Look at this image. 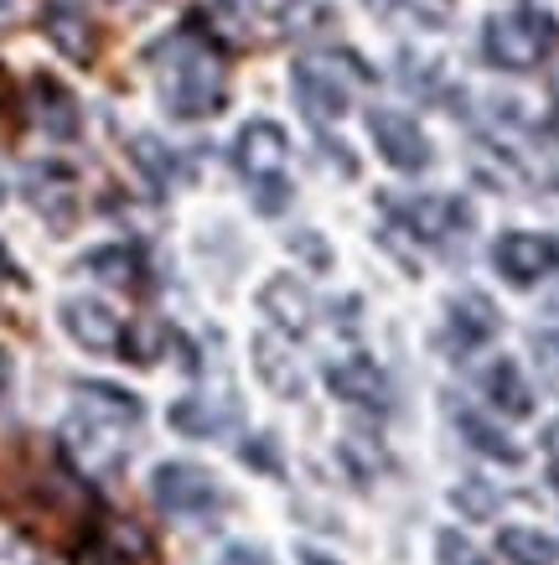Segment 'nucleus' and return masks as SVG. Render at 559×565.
Masks as SVG:
<instances>
[{
	"mask_svg": "<svg viewBox=\"0 0 559 565\" xmlns=\"http://www.w3.org/2000/svg\"><path fill=\"white\" fill-rule=\"evenodd\" d=\"M326 390L347 399V405H363V411L384 415L394 405V384L389 374L368 359H342V363H326Z\"/></svg>",
	"mask_w": 559,
	"mask_h": 565,
	"instance_id": "1a4fd4ad",
	"label": "nucleus"
},
{
	"mask_svg": "<svg viewBox=\"0 0 559 565\" xmlns=\"http://www.w3.org/2000/svg\"><path fill=\"white\" fill-rule=\"evenodd\" d=\"M6 394H11V359L0 353V399H6Z\"/></svg>",
	"mask_w": 559,
	"mask_h": 565,
	"instance_id": "f704fd0d",
	"label": "nucleus"
},
{
	"mask_svg": "<svg viewBox=\"0 0 559 565\" xmlns=\"http://www.w3.org/2000/svg\"><path fill=\"white\" fill-rule=\"evenodd\" d=\"M21 192L26 203L52 223V228H68L73 213H78V198H73V172L68 167H32L21 177Z\"/></svg>",
	"mask_w": 559,
	"mask_h": 565,
	"instance_id": "4468645a",
	"label": "nucleus"
},
{
	"mask_svg": "<svg viewBox=\"0 0 559 565\" xmlns=\"http://www.w3.org/2000/svg\"><path fill=\"white\" fill-rule=\"evenodd\" d=\"M88 275H99L104 286H115V291H136L140 286V255L136 249H125V244H109V249H94L84 259Z\"/></svg>",
	"mask_w": 559,
	"mask_h": 565,
	"instance_id": "4be33fe9",
	"label": "nucleus"
},
{
	"mask_svg": "<svg viewBox=\"0 0 559 565\" xmlns=\"http://www.w3.org/2000/svg\"><path fill=\"white\" fill-rule=\"evenodd\" d=\"M6 104H11V78H6V68H0V115H6Z\"/></svg>",
	"mask_w": 559,
	"mask_h": 565,
	"instance_id": "c9c22d12",
	"label": "nucleus"
},
{
	"mask_svg": "<svg viewBox=\"0 0 559 565\" xmlns=\"http://www.w3.org/2000/svg\"><path fill=\"white\" fill-rule=\"evenodd\" d=\"M78 411L104 415V420H115V426H130V430H136L140 415H146V411H140L136 394L115 390V384H78Z\"/></svg>",
	"mask_w": 559,
	"mask_h": 565,
	"instance_id": "412c9836",
	"label": "nucleus"
},
{
	"mask_svg": "<svg viewBox=\"0 0 559 565\" xmlns=\"http://www.w3.org/2000/svg\"><path fill=\"white\" fill-rule=\"evenodd\" d=\"M63 332H68L78 348H88V353H119V348H125L119 317L104 307V301H94V296L63 301Z\"/></svg>",
	"mask_w": 559,
	"mask_h": 565,
	"instance_id": "9b49d317",
	"label": "nucleus"
},
{
	"mask_svg": "<svg viewBox=\"0 0 559 565\" xmlns=\"http://www.w3.org/2000/svg\"><path fill=\"white\" fill-rule=\"evenodd\" d=\"M0 509L32 519V524H94V493L84 478H73L68 467H57L52 457L21 446L11 462V488H0Z\"/></svg>",
	"mask_w": 559,
	"mask_h": 565,
	"instance_id": "f03ea898",
	"label": "nucleus"
},
{
	"mask_svg": "<svg viewBox=\"0 0 559 565\" xmlns=\"http://www.w3.org/2000/svg\"><path fill=\"white\" fill-rule=\"evenodd\" d=\"M146 63L161 88V104L176 120H213L228 104V63L203 26H176L146 52Z\"/></svg>",
	"mask_w": 559,
	"mask_h": 565,
	"instance_id": "f257e3e1",
	"label": "nucleus"
},
{
	"mask_svg": "<svg viewBox=\"0 0 559 565\" xmlns=\"http://www.w3.org/2000/svg\"><path fill=\"white\" fill-rule=\"evenodd\" d=\"M436 555H441V565H482V561H476V550L466 545L456 530H441V540H436Z\"/></svg>",
	"mask_w": 559,
	"mask_h": 565,
	"instance_id": "c756f323",
	"label": "nucleus"
},
{
	"mask_svg": "<svg viewBox=\"0 0 559 565\" xmlns=\"http://www.w3.org/2000/svg\"><path fill=\"white\" fill-rule=\"evenodd\" d=\"M295 249H305V259H316V265H326V259H332V255H326V244H322V239H305V234L295 239Z\"/></svg>",
	"mask_w": 559,
	"mask_h": 565,
	"instance_id": "473e14b6",
	"label": "nucleus"
},
{
	"mask_svg": "<svg viewBox=\"0 0 559 565\" xmlns=\"http://www.w3.org/2000/svg\"><path fill=\"white\" fill-rule=\"evenodd\" d=\"M286 130L270 120H249L244 130H238L234 140V167L238 177L249 182V188H265V182H280V172H286Z\"/></svg>",
	"mask_w": 559,
	"mask_h": 565,
	"instance_id": "6e6552de",
	"label": "nucleus"
},
{
	"mask_svg": "<svg viewBox=\"0 0 559 565\" xmlns=\"http://www.w3.org/2000/svg\"><path fill=\"white\" fill-rule=\"evenodd\" d=\"M255 369H259V379L270 384V390H280V394H301V374H295V363L286 359V348H275L270 338H259L255 343Z\"/></svg>",
	"mask_w": 559,
	"mask_h": 565,
	"instance_id": "393cba45",
	"label": "nucleus"
},
{
	"mask_svg": "<svg viewBox=\"0 0 559 565\" xmlns=\"http://www.w3.org/2000/svg\"><path fill=\"white\" fill-rule=\"evenodd\" d=\"M544 451H549V457H555V462H559V420H555V426H549V430H544Z\"/></svg>",
	"mask_w": 559,
	"mask_h": 565,
	"instance_id": "72a5a7b5",
	"label": "nucleus"
},
{
	"mask_svg": "<svg viewBox=\"0 0 559 565\" xmlns=\"http://www.w3.org/2000/svg\"><path fill=\"white\" fill-rule=\"evenodd\" d=\"M482 394H487L492 411H503V415H528L534 411V394H528L518 363H508V359H497L487 374H482Z\"/></svg>",
	"mask_w": 559,
	"mask_h": 565,
	"instance_id": "aec40b11",
	"label": "nucleus"
},
{
	"mask_svg": "<svg viewBox=\"0 0 559 565\" xmlns=\"http://www.w3.org/2000/svg\"><path fill=\"white\" fill-rule=\"evenodd\" d=\"M11 6H17V0H0V17H6V11H11Z\"/></svg>",
	"mask_w": 559,
	"mask_h": 565,
	"instance_id": "4c0bfd02",
	"label": "nucleus"
},
{
	"mask_svg": "<svg viewBox=\"0 0 559 565\" xmlns=\"http://www.w3.org/2000/svg\"><path fill=\"white\" fill-rule=\"evenodd\" d=\"M125 430L130 426H115V420H104V415L73 411L63 436H68V446L88 467H119V457H125Z\"/></svg>",
	"mask_w": 559,
	"mask_h": 565,
	"instance_id": "dca6fc26",
	"label": "nucleus"
},
{
	"mask_svg": "<svg viewBox=\"0 0 559 565\" xmlns=\"http://www.w3.org/2000/svg\"><path fill=\"white\" fill-rule=\"evenodd\" d=\"M234 420H238V399L213 405V399H203V394H192V399H176V405H171V426L182 430V436H197V441L223 436Z\"/></svg>",
	"mask_w": 559,
	"mask_h": 565,
	"instance_id": "6ab92c4d",
	"label": "nucleus"
},
{
	"mask_svg": "<svg viewBox=\"0 0 559 565\" xmlns=\"http://www.w3.org/2000/svg\"><path fill=\"white\" fill-rule=\"evenodd\" d=\"M497 327H503V317H497V307H492L487 296L461 291L456 301H451V311H445V343H451V359H461V353L482 348L487 338H497Z\"/></svg>",
	"mask_w": 559,
	"mask_h": 565,
	"instance_id": "ddd939ff",
	"label": "nucleus"
},
{
	"mask_svg": "<svg viewBox=\"0 0 559 565\" xmlns=\"http://www.w3.org/2000/svg\"><path fill=\"white\" fill-rule=\"evenodd\" d=\"M244 462L259 467V472H270V478H280V472H286V457H280L275 436H255V441H244Z\"/></svg>",
	"mask_w": 559,
	"mask_h": 565,
	"instance_id": "cd10ccee",
	"label": "nucleus"
},
{
	"mask_svg": "<svg viewBox=\"0 0 559 565\" xmlns=\"http://www.w3.org/2000/svg\"><path fill=\"white\" fill-rule=\"evenodd\" d=\"M32 120H36V130H47L52 140H73L78 136V99H73L57 78L42 73L32 84Z\"/></svg>",
	"mask_w": 559,
	"mask_h": 565,
	"instance_id": "a211bd4d",
	"label": "nucleus"
},
{
	"mask_svg": "<svg viewBox=\"0 0 559 565\" xmlns=\"http://www.w3.org/2000/svg\"><path fill=\"white\" fill-rule=\"evenodd\" d=\"M456 430L466 436V446H472V451H482V457H492V462H518V446H513L497 426H487L482 415L456 411Z\"/></svg>",
	"mask_w": 559,
	"mask_h": 565,
	"instance_id": "5701e85b",
	"label": "nucleus"
},
{
	"mask_svg": "<svg viewBox=\"0 0 559 565\" xmlns=\"http://www.w3.org/2000/svg\"><path fill=\"white\" fill-rule=\"evenodd\" d=\"M42 32H47V42L63 52L68 63H94V57H99V26H94L88 11H78L68 0H57V6L42 11Z\"/></svg>",
	"mask_w": 559,
	"mask_h": 565,
	"instance_id": "f8f14e48",
	"label": "nucleus"
},
{
	"mask_svg": "<svg viewBox=\"0 0 559 565\" xmlns=\"http://www.w3.org/2000/svg\"><path fill=\"white\" fill-rule=\"evenodd\" d=\"M342 52H326V57H301L295 63V104L311 125H332L347 115L353 104V78H368L363 63H353L347 73H337Z\"/></svg>",
	"mask_w": 559,
	"mask_h": 565,
	"instance_id": "20e7f679",
	"label": "nucleus"
},
{
	"mask_svg": "<svg viewBox=\"0 0 559 565\" xmlns=\"http://www.w3.org/2000/svg\"><path fill=\"white\" fill-rule=\"evenodd\" d=\"M78 565H155V540L136 519L109 514L99 524H88L84 545H78Z\"/></svg>",
	"mask_w": 559,
	"mask_h": 565,
	"instance_id": "423d86ee",
	"label": "nucleus"
},
{
	"mask_svg": "<svg viewBox=\"0 0 559 565\" xmlns=\"http://www.w3.org/2000/svg\"><path fill=\"white\" fill-rule=\"evenodd\" d=\"M301 561H305V565H332L326 555H316V550H301Z\"/></svg>",
	"mask_w": 559,
	"mask_h": 565,
	"instance_id": "e433bc0d",
	"label": "nucleus"
},
{
	"mask_svg": "<svg viewBox=\"0 0 559 565\" xmlns=\"http://www.w3.org/2000/svg\"><path fill=\"white\" fill-rule=\"evenodd\" d=\"M555 42H559L555 17H544V11H508V17L487 21V32H482V57L503 73H528L555 52Z\"/></svg>",
	"mask_w": 559,
	"mask_h": 565,
	"instance_id": "7ed1b4c3",
	"label": "nucleus"
},
{
	"mask_svg": "<svg viewBox=\"0 0 559 565\" xmlns=\"http://www.w3.org/2000/svg\"><path fill=\"white\" fill-rule=\"evenodd\" d=\"M492 265L513 286H534V280H544L559 265V244L544 239V234H503L497 249H492Z\"/></svg>",
	"mask_w": 559,
	"mask_h": 565,
	"instance_id": "9d476101",
	"label": "nucleus"
},
{
	"mask_svg": "<svg viewBox=\"0 0 559 565\" xmlns=\"http://www.w3.org/2000/svg\"><path fill=\"white\" fill-rule=\"evenodd\" d=\"M399 223H405L415 239L445 244L472 223V213H466V203H456V198H415V203L399 207Z\"/></svg>",
	"mask_w": 559,
	"mask_h": 565,
	"instance_id": "2eb2a0df",
	"label": "nucleus"
},
{
	"mask_svg": "<svg viewBox=\"0 0 559 565\" xmlns=\"http://www.w3.org/2000/svg\"><path fill=\"white\" fill-rule=\"evenodd\" d=\"M497 550H503V561H513V565H555L559 561V545L544 540L539 530H503L497 534Z\"/></svg>",
	"mask_w": 559,
	"mask_h": 565,
	"instance_id": "b1692460",
	"label": "nucleus"
},
{
	"mask_svg": "<svg viewBox=\"0 0 559 565\" xmlns=\"http://www.w3.org/2000/svg\"><path fill=\"white\" fill-rule=\"evenodd\" d=\"M218 565H275V561L265 555V550H255V545H228Z\"/></svg>",
	"mask_w": 559,
	"mask_h": 565,
	"instance_id": "7c9ffc66",
	"label": "nucleus"
},
{
	"mask_svg": "<svg viewBox=\"0 0 559 565\" xmlns=\"http://www.w3.org/2000/svg\"><path fill=\"white\" fill-rule=\"evenodd\" d=\"M259 307H265V317H270L286 338H305V332H311V322H316L311 291H305L295 275H275L270 286L259 291Z\"/></svg>",
	"mask_w": 559,
	"mask_h": 565,
	"instance_id": "f3484780",
	"label": "nucleus"
},
{
	"mask_svg": "<svg viewBox=\"0 0 559 565\" xmlns=\"http://www.w3.org/2000/svg\"><path fill=\"white\" fill-rule=\"evenodd\" d=\"M409 11H415V17H424V21H436L445 11V0H405Z\"/></svg>",
	"mask_w": 559,
	"mask_h": 565,
	"instance_id": "2f4dec72",
	"label": "nucleus"
},
{
	"mask_svg": "<svg viewBox=\"0 0 559 565\" xmlns=\"http://www.w3.org/2000/svg\"><path fill=\"white\" fill-rule=\"evenodd\" d=\"M451 503H456L461 514H472V519H487L497 514V488H487V482H461V488H451Z\"/></svg>",
	"mask_w": 559,
	"mask_h": 565,
	"instance_id": "bb28decb",
	"label": "nucleus"
},
{
	"mask_svg": "<svg viewBox=\"0 0 559 565\" xmlns=\"http://www.w3.org/2000/svg\"><path fill=\"white\" fill-rule=\"evenodd\" d=\"M151 498L161 514H176V519H207L223 509V488L213 482V472H207V467H192V462L155 467Z\"/></svg>",
	"mask_w": 559,
	"mask_h": 565,
	"instance_id": "39448f33",
	"label": "nucleus"
},
{
	"mask_svg": "<svg viewBox=\"0 0 559 565\" xmlns=\"http://www.w3.org/2000/svg\"><path fill=\"white\" fill-rule=\"evenodd\" d=\"M130 156H136V167L151 177L155 188L176 182V172H182V161L171 156V146H166V140H155V136H136V140H130Z\"/></svg>",
	"mask_w": 559,
	"mask_h": 565,
	"instance_id": "a878e982",
	"label": "nucleus"
},
{
	"mask_svg": "<svg viewBox=\"0 0 559 565\" xmlns=\"http://www.w3.org/2000/svg\"><path fill=\"white\" fill-rule=\"evenodd\" d=\"M368 136L394 172L415 177L430 167V140H424L420 125L409 120V115H399V109H368Z\"/></svg>",
	"mask_w": 559,
	"mask_h": 565,
	"instance_id": "0eeeda50",
	"label": "nucleus"
},
{
	"mask_svg": "<svg viewBox=\"0 0 559 565\" xmlns=\"http://www.w3.org/2000/svg\"><path fill=\"white\" fill-rule=\"evenodd\" d=\"M534 363H539V374L559 390V332H539V338H534Z\"/></svg>",
	"mask_w": 559,
	"mask_h": 565,
	"instance_id": "c85d7f7f",
	"label": "nucleus"
}]
</instances>
